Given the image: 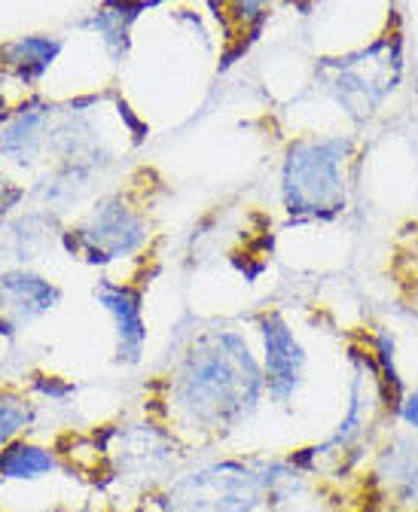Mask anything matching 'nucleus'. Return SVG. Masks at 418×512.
Masks as SVG:
<instances>
[{
  "label": "nucleus",
  "mask_w": 418,
  "mask_h": 512,
  "mask_svg": "<svg viewBox=\"0 0 418 512\" xmlns=\"http://www.w3.org/2000/svg\"><path fill=\"white\" fill-rule=\"evenodd\" d=\"M397 415H400L403 424H409V427L418 430V391L403 394V400H400V406H397Z\"/></svg>",
  "instance_id": "15"
},
{
  "label": "nucleus",
  "mask_w": 418,
  "mask_h": 512,
  "mask_svg": "<svg viewBox=\"0 0 418 512\" xmlns=\"http://www.w3.org/2000/svg\"><path fill=\"white\" fill-rule=\"evenodd\" d=\"M62 305V287L34 266L0 269V336L13 339Z\"/></svg>",
  "instance_id": "6"
},
{
  "label": "nucleus",
  "mask_w": 418,
  "mask_h": 512,
  "mask_svg": "<svg viewBox=\"0 0 418 512\" xmlns=\"http://www.w3.org/2000/svg\"><path fill=\"white\" fill-rule=\"evenodd\" d=\"M58 470H65L62 455L31 436L0 448V482H40Z\"/></svg>",
  "instance_id": "10"
},
{
  "label": "nucleus",
  "mask_w": 418,
  "mask_h": 512,
  "mask_svg": "<svg viewBox=\"0 0 418 512\" xmlns=\"http://www.w3.org/2000/svg\"><path fill=\"white\" fill-rule=\"evenodd\" d=\"M22 199H25V192L16 189L10 180L0 177V226H4V223L16 214V208H19Z\"/></svg>",
  "instance_id": "13"
},
{
  "label": "nucleus",
  "mask_w": 418,
  "mask_h": 512,
  "mask_svg": "<svg viewBox=\"0 0 418 512\" xmlns=\"http://www.w3.org/2000/svg\"><path fill=\"white\" fill-rule=\"evenodd\" d=\"M52 244H62V229H58L55 214H49L43 208L16 211L4 226H0V263L31 266Z\"/></svg>",
  "instance_id": "8"
},
{
  "label": "nucleus",
  "mask_w": 418,
  "mask_h": 512,
  "mask_svg": "<svg viewBox=\"0 0 418 512\" xmlns=\"http://www.w3.org/2000/svg\"><path fill=\"white\" fill-rule=\"evenodd\" d=\"M293 476H300L293 458L272 464L217 461L165 485L156 506L159 512H254L284 497L281 488Z\"/></svg>",
  "instance_id": "2"
},
{
  "label": "nucleus",
  "mask_w": 418,
  "mask_h": 512,
  "mask_svg": "<svg viewBox=\"0 0 418 512\" xmlns=\"http://www.w3.org/2000/svg\"><path fill=\"white\" fill-rule=\"evenodd\" d=\"M412 253L418 256V229H415V247H412Z\"/></svg>",
  "instance_id": "17"
},
{
  "label": "nucleus",
  "mask_w": 418,
  "mask_h": 512,
  "mask_svg": "<svg viewBox=\"0 0 418 512\" xmlns=\"http://www.w3.org/2000/svg\"><path fill=\"white\" fill-rule=\"evenodd\" d=\"M0 116H4V71H0Z\"/></svg>",
  "instance_id": "16"
},
{
  "label": "nucleus",
  "mask_w": 418,
  "mask_h": 512,
  "mask_svg": "<svg viewBox=\"0 0 418 512\" xmlns=\"http://www.w3.org/2000/svg\"><path fill=\"white\" fill-rule=\"evenodd\" d=\"M40 418V403L16 384H4L0 388V448L25 439Z\"/></svg>",
  "instance_id": "12"
},
{
  "label": "nucleus",
  "mask_w": 418,
  "mask_h": 512,
  "mask_svg": "<svg viewBox=\"0 0 418 512\" xmlns=\"http://www.w3.org/2000/svg\"><path fill=\"white\" fill-rule=\"evenodd\" d=\"M257 333H260V345H263L260 369H263L266 397L275 406L287 409L306 384L309 354L278 308H269L257 317Z\"/></svg>",
  "instance_id": "5"
},
{
  "label": "nucleus",
  "mask_w": 418,
  "mask_h": 512,
  "mask_svg": "<svg viewBox=\"0 0 418 512\" xmlns=\"http://www.w3.org/2000/svg\"><path fill=\"white\" fill-rule=\"evenodd\" d=\"M266 397L260 357L238 330H202L150 381L144 415L174 445L202 448L242 430Z\"/></svg>",
  "instance_id": "1"
},
{
  "label": "nucleus",
  "mask_w": 418,
  "mask_h": 512,
  "mask_svg": "<svg viewBox=\"0 0 418 512\" xmlns=\"http://www.w3.org/2000/svg\"><path fill=\"white\" fill-rule=\"evenodd\" d=\"M98 308L113 327V354L119 366H138L147 351V317L144 290L132 281L101 278L92 290Z\"/></svg>",
  "instance_id": "7"
},
{
  "label": "nucleus",
  "mask_w": 418,
  "mask_h": 512,
  "mask_svg": "<svg viewBox=\"0 0 418 512\" xmlns=\"http://www.w3.org/2000/svg\"><path fill=\"white\" fill-rule=\"evenodd\" d=\"M58 49H62V43L55 37H19L0 46V68H7L22 83H34L49 71Z\"/></svg>",
  "instance_id": "11"
},
{
  "label": "nucleus",
  "mask_w": 418,
  "mask_h": 512,
  "mask_svg": "<svg viewBox=\"0 0 418 512\" xmlns=\"http://www.w3.org/2000/svg\"><path fill=\"white\" fill-rule=\"evenodd\" d=\"M345 159L348 141L296 144L281 171V202L293 220H330L345 211Z\"/></svg>",
  "instance_id": "3"
},
{
  "label": "nucleus",
  "mask_w": 418,
  "mask_h": 512,
  "mask_svg": "<svg viewBox=\"0 0 418 512\" xmlns=\"http://www.w3.org/2000/svg\"><path fill=\"white\" fill-rule=\"evenodd\" d=\"M147 214L126 196L98 199L77 223L62 229V247L86 266H113L135 260L150 244Z\"/></svg>",
  "instance_id": "4"
},
{
  "label": "nucleus",
  "mask_w": 418,
  "mask_h": 512,
  "mask_svg": "<svg viewBox=\"0 0 418 512\" xmlns=\"http://www.w3.org/2000/svg\"><path fill=\"white\" fill-rule=\"evenodd\" d=\"M269 7V0H232V10H235V16L238 19H245V22H251V19H257V16H263V10Z\"/></svg>",
  "instance_id": "14"
},
{
  "label": "nucleus",
  "mask_w": 418,
  "mask_h": 512,
  "mask_svg": "<svg viewBox=\"0 0 418 512\" xmlns=\"http://www.w3.org/2000/svg\"><path fill=\"white\" fill-rule=\"evenodd\" d=\"M52 113L46 107H22L0 128V156L16 165H31L49 150Z\"/></svg>",
  "instance_id": "9"
}]
</instances>
